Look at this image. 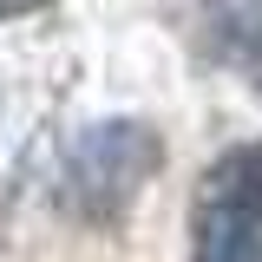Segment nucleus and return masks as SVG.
<instances>
[{"mask_svg":"<svg viewBox=\"0 0 262 262\" xmlns=\"http://www.w3.org/2000/svg\"><path fill=\"white\" fill-rule=\"evenodd\" d=\"M262 256V196L249 158L229 151L196 190V256L190 262H256Z\"/></svg>","mask_w":262,"mask_h":262,"instance_id":"1","label":"nucleus"},{"mask_svg":"<svg viewBox=\"0 0 262 262\" xmlns=\"http://www.w3.org/2000/svg\"><path fill=\"white\" fill-rule=\"evenodd\" d=\"M158 158H164V144L144 125H98L72 151V203H85L92 216H112L158 170Z\"/></svg>","mask_w":262,"mask_h":262,"instance_id":"2","label":"nucleus"},{"mask_svg":"<svg viewBox=\"0 0 262 262\" xmlns=\"http://www.w3.org/2000/svg\"><path fill=\"white\" fill-rule=\"evenodd\" d=\"M39 7H53V0H0V13H39Z\"/></svg>","mask_w":262,"mask_h":262,"instance_id":"3","label":"nucleus"},{"mask_svg":"<svg viewBox=\"0 0 262 262\" xmlns=\"http://www.w3.org/2000/svg\"><path fill=\"white\" fill-rule=\"evenodd\" d=\"M243 158H249V177H256V196H262V144H256V151H243Z\"/></svg>","mask_w":262,"mask_h":262,"instance_id":"4","label":"nucleus"}]
</instances>
